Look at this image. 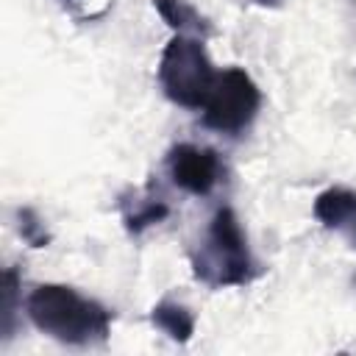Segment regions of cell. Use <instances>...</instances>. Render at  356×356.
<instances>
[{
	"instance_id": "1",
	"label": "cell",
	"mask_w": 356,
	"mask_h": 356,
	"mask_svg": "<svg viewBox=\"0 0 356 356\" xmlns=\"http://www.w3.org/2000/svg\"><path fill=\"white\" fill-rule=\"evenodd\" d=\"M25 312L42 334L64 345L106 342L114 320L108 306L67 284H39L28 295Z\"/></svg>"
},
{
	"instance_id": "2",
	"label": "cell",
	"mask_w": 356,
	"mask_h": 356,
	"mask_svg": "<svg viewBox=\"0 0 356 356\" xmlns=\"http://www.w3.org/2000/svg\"><path fill=\"white\" fill-rule=\"evenodd\" d=\"M192 273L211 289L245 286L256 275V259L231 206L217 209L209 220L203 239L192 250Z\"/></svg>"
},
{
	"instance_id": "3",
	"label": "cell",
	"mask_w": 356,
	"mask_h": 356,
	"mask_svg": "<svg viewBox=\"0 0 356 356\" xmlns=\"http://www.w3.org/2000/svg\"><path fill=\"white\" fill-rule=\"evenodd\" d=\"M214 81H217V70L206 53L203 39L175 33L159 58V83L164 95L175 106L203 108Z\"/></svg>"
},
{
	"instance_id": "4",
	"label": "cell",
	"mask_w": 356,
	"mask_h": 356,
	"mask_svg": "<svg viewBox=\"0 0 356 356\" xmlns=\"http://www.w3.org/2000/svg\"><path fill=\"white\" fill-rule=\"evenodd\" d=\"M259 108H261V92L256 81L242 67H225L222 72H217L211 95L200 111L206 128L225 136H239L242 131L250 128Z\"/></svg>"
},
{
	"instance_id": "5",
	"label": "cell",
	"mask_w": 356,
	"mask_h": 356,
	"mask_svg": "<svg viewBox=\"0 0 356 356\" xmlns=\"http://www.w3.org/2000/svg\"><path fill=\"white\" fill-rule=\"evenodd\" d=\"M167 172L178 189L203 197L220 184L222 161H220L217 150H211V147L181 142V145L170 147V153H167Z\"/></svg>"
},
{
	"instance_id": "6",
	"label": "cell",
	"mask_w": 356,
	"mask_h": 356,
	"mask_svg": "<svg viewBox=\"0 0 356 356\" xmlns=\"http://www.w3.org/2000/svg\"><path fill=\"white\" fill-rule=\"evenodd\" d=\"M314 217L356 248V189L328 186L314 197Z\"/></svg>"
},
{
	"instance_id": "7",
	"label": "cell",
	"mask_w": 356,
	"mask_h": 356,
	"mask_svg": "<svg viewBox=\"0 0 356 356\" xmlns=\"http://www.w3.org/2000/svg\"><path fill=\"white\" fill-rule=\"evenodd\" d=\"M120 214L131 234H142L150 225H159L170 217V206L164 197L153 195L150 189H131L120 197Z\"/></svg>"
},
{
	"instance_id": "8",
	"label": "cell",
	"mask_w": 356,
	"mask_h": 356,
	"mask_svg": "<svg viewBox=\"0 0 356 356\" xmlns=\"http://www.w3.org/2000/svg\"><path fill=\"white\" fill-rule=\"evenodd\" d=\"M150 320L159 331H164L170 339L175 342H189L195 334V314L186 303L175 300V298H161L153 309H150Z\"/></svg>"
},
{
	"instance_id": "9",
	"label": "cell",
	"mask_w": 356,
	"mask_h": 356,
	"mask_svg": "<svg viewBox=\"0 0 356 356\" xmlns=\"http://www.w3.org/2000/svg\"><path fill=\"white\" fill-rule=\"evenodd\" d=\"M153 6L175 33H186V36H197V39H206L211 33L209 19L186 0H153Z\"/></svg>"
},
{
	"instance_id": "10",
	"label": "cell",
	"mask_w": 356,
	"mask_h": 356,
	"mask_svg": "<svg viewBox=\"0 0 356 356\" xmlns=\"http://www.w3.org/2000/svg\"><path fill=\"white\" fill-rule=\"evenodd\" d=\"M17 217H19V234H22V239H25L28 245L44 248V245L50 242V234L44 231V222H42L31 209H22Z\"/></svg>"
},
{
	"instance_id": "11",
	"label": "cell",
	"mask_w": 356,
	"mask_h": 356,
	"mask_svg": "<svg viewBox=\"0 0 356 356\" xmlns=\"http://www.w3.org/2000/svg\"><path fill=\"white\" fill-rule=\"evenodd\" d=\"M256 6H261V8H278V6H284L286 0H253Z\"/></svg>"
}]
</instances>
